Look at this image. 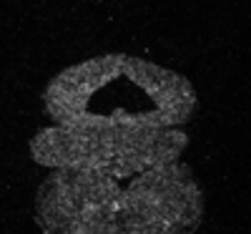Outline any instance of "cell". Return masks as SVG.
<instances>
[{"instance_id":"1","label":"cell","mask_w":251,"mask_h":234,"mask_svg":"<svg viewBox=\"0 0 251 234\" xmlns=\"http://www.w3.org/2000/svg\"><path fill=\"white\" fill-rule=\"evenodd\" d=\"M201 214V189L178 161L131 176L53 169L33 199L43 234H194Z\"/></svg>"},{"instance_id":"3","label":"cell","mask_w":251,"mask_h":234,"mask_svg":"<svg viewBox=\"0 0 251 234\" xmlns=\"http://www.w3.org/2000/svg\"><path fill=\"white\" fill-rule=\"evenodd\" d=\"M188 139L181 129L146 126H46L28 144V154L46 169H73L131 176L178 161Z\"/></svg>"},{"instance_id":"2","label":"cell","mask_w":251,"mask_h":234,"mask_svg":"<svg viewBox=\"0 0 251 234\" xmlns=\"http://www.w3.org/2000/svg\"><path fill=\"white\" fill-rule=\"evenodd\" d=\"M194 109L196 93L183 76L126 53L73 63L43 91V111L55 126L178 129Z\"/></svg>"}]
</instances>
